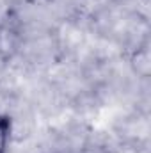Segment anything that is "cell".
Instances as JSON below:
<instances>
[{
	"label": "cell",
	"instance_id": "6da1fadb",
	"mask_svg": "<svg viewBox=\"0 0 151 153\" xmlns=\"http://www.w3.org/2000/svg\"><path fill=\"white\" fill-rule=\"evenodd\" d=\"M132 68L133 71L137 73L139 76L142 78H148L151 71V55H150V50L146 46H141L133 52L132 55Z\"/></svg>",
	"mask_w": 151,
	"mask_h": 153
},
{
	"label": "cell",
	"instance_id": "7a4b0ae2",
	"mask_svg": "<svg viewBox=\"0 0 151 153\" xmlns=\"http://www.w3.org/2000/svg\"><path fill=\"white\" fill-rule=\"evenodd\" d=\"M13 137V119L7 114H0V153H7Z\"/></svg>",
	"mask_w": 151,
	"mask_h": 153
}]
</instances>
